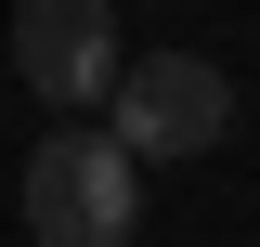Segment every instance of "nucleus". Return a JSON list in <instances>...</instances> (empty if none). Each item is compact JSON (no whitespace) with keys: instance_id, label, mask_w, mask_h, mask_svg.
Segmentation results:
<instances>
[{"instance_id":"obj_1","label":"nucleus","mask_w":260,"mask_h":247,"mask_svg":"<svg viewBox=\"0 0 260 247\" xmlns=\"http://www.w3.org/2000/svg\"><path fill=\"white\" fill-rule=\"evenodd\" d=\"M130 234H143V182L117 130L26 143V247H130Z\"/></svg>"},{"instance_id":"obj_3","label":"nucleus","mask_w":260,"mask_h":247,"mask_svg":"<svg viewBox=\"0 0 260 247\" xmlns=\"http://www.w3.org/2000/svg\"><path fill=\"white\" fill-rule=\"evenodd\" d=\"M117 65V0H13V78L39 104H104Z\"/></svg>"},{"instance_id":"obj_2","label":"nucleus","mask_w":260,"mask_h":247,"mask_svg":"<svg viewBox=\"0 0 260 247\" xmlns=\"http://www.w3.org/2000/svg\"><path fill=\"white\" fill-rule=\"evenodd\" d=\"M104 130L130 143V169H182V156H208V143L234 130V78H221L208 52H143V65H117Z\"/></svg>"}]
</instances>
